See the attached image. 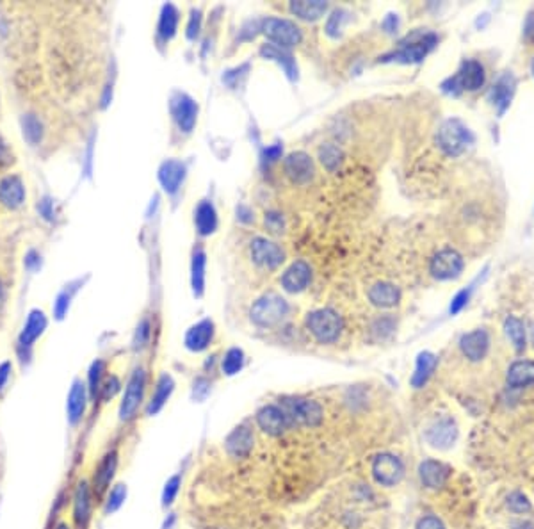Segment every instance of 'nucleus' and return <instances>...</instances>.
I'll list each match as a JSON object with an SVG mask.
<instances>
[{"label": "nucleus", "mask_w": 534, "mask_h": 529, "mask_svg": "<svg viewBox=\"0 0 534 529\" xmlns=\"http://www.w3.org/2000/svg\"><path fill=\"white\" fill-rule=\"evenodd\" d=\"M4 299H6V287H4V282L0 278V305L4 303Z\"/></svg>", "instance_id": "nucleus-58"}, {"label": "nucleus", "mask_w": 534, "mask_h": 529, "mask_svg": "<svg viewBox=\"0 0 534 529\" xmlns=\"http://www.w3.org/2000/svg\"><path fill=\"white\" fill-rule=\"evenodd\" d=\"M145 391H146V373L143 367L132 373V376L128 378V384L125 387L123 399H121L120 405V419L123 423L132 421L138 416L139 409L143 405V399H145Z\"/></svg>", "instance_id": "nucleus-8"}, {"label": "nucleus", "mask_w": 534, "mask_h": 529, "mask_svg": "<svg viewBox=\"0 0 534 529\" xmlns=\"http://www.w3.org/2000/svg\"><path fill=\"white\" fill-rule=\"evenodd\" d=\"M371 473L381 487H396L404 478V463L392 453H381L372 460Z\"/></svg>", "instance_id": "nucleus-9"}, {"label": "nucleus", "mask_w": 534, "mask_h": 529, "mask_svg": "<svg viewBox=\"0 0 534 529\" xmlns=\"http://www.w3.org/2000/svg\"><path fill=\"white\" fill-rule=\"evenodd\" d=\"M319 159H321L322 166H324L326 170L337 171L340 168V164H342L344 153L339 146L328 143V145H322L321 148H319Z\"/></svg>", "instance_id": "nucleus-38"}, {"label": "nucleus", "mask_w": 534, "mask_h": 529, "mask_svg": "<svg viewBox=\"0 0 534 529\" xmlns=\"http://www.w3.org/2000/svg\"><path fill=\"white\" fill-rule=\"evenodd\" d=\"M531 339H533V344H534V323H531Z\"/></svg>", "instance_id": "nucleus-60"}, {"label": "nucleus", "mask_w": 534, "mask_h": 529, "mask_svg": "<svg viewBox=\"0 0 534 529\" xmlns=\"http://www.w3.org/2000/svg\"><path fill=\"white\" fill-rule=\"evenodd\" d=\"M175 391V381L170 374H160V378L157 380L155 391H153L152 398H150L148 406H146V414L148 416H155L160 410L164 409V405L168 403V399L171 398Z\"/></svg>", "instance_id": "nucleus-31"}, {"label": "nucleus", "mask_w": 534, "mask_h": 529, "mask_svg": "<svg viewBox=\"0 0 534 529\" xmlns=\"http://www.w3.org/2000/svg\"><path fill=\"white\" fill-rule=\"evenodd\" d=\"M195 223L196 230L200 235H210L216 232L217 228V212L214 209V205L207 200L198 203L195 210Z\"/></svg>", "instance_id": "nucleus-34"}, {"label": "nucleus", "mask_w": 534, "mask_h": 529, "mask_svg": "<svg viewBox=\"0 0 534 529\" xmlns=\"http://www.w3.org/2000/svg\"><path fill=\"white\" fill-rule=\"evenodd\" d=\"M515 91H517V77L511 71L499 77V81L492 86V89H490V100L496 106L499 116H503L510 109Z\"/></svg>", "instance_id": "nucleus-17"}, {"label": "nucleus", "mask_w": 534, "mask_h": 529, "mask_svg": "<svg viewBox=\"0 0 534 529\" xmlns=\"http://www.w3.org/2000/svg\"><path fill=\"white\" fill-rule=\"evenodd\" d=\"M326 11H328V2H324V0H294V2H290V13L307 21L319 20Z\"/></svg>", "instance_id": "nucleus-33"}, {"label": "nucleus", "mask_w": 534, "mask_h": 529, "mask_svg": "<svg viewBox=\"0 0 534 529\" xmlns=\"http://www.w3.org/2000/svg\"><path fill=\"white\" fill-rule=\"evenodd\" d=\"M93 503L95 494L89 485V481H78L73 492V524L77 529H88L93 519Z\"/></svg>", "instance_id": "nucleus-11"}, {"label": "nucleus", "mask_w": 534, "mask_h": 529, "mask_svg": "<svg viewBox=\"0 0 534 529\" xmlns=\"http://www.w3.org/2000/svg\"><path fill=\"white\" fill-rule=\"evenodd\" d=\"M506 505L513 513H528L533 510L531 501H529L528 495L522 494V492H513V494L508 495Z\"/></svg>", "instance_id": "nucleus-43"}, {"label": "nucleus", "mask_w": 534, "mask_h": 529, "mask_svg": "<svg viewBox=\"0 0 534 529\" xmlns=\"http://www.w3.org/2000/svg\"><path fill=\"white\" fill-rule=\"evenodd\" d=\"M282 153H283V146L279 145V143H274V145L267 146L266 150H264L262 153V159L266 160V163H276L278 159H282Z\"/></svg>", "instance_id": "nucleus-50"}, {"label": "nucleus", "mask_w": 534, "mask_h": 529, "mask_svg": "<svg viewBox=\"0 0 534 529\" xmlns=\"http://www.w3.org/2000/svg\"><path fill=\"white\" fill-rule=\"evenodd\" d=\"M451 467L446 466L443 462H438V460H424V462L419 466V478H421V483L424 485L426 488H431V491H436V488H442L443 485L447 483L451 476Z\"/></svg>", "instance_id": "nucleus-20"}, {"label": "nucleus", "mask_w": 534, "mask_h": 529, "mask_svg": "<svg viewBox=\"0 0 534 529\" xmlns=\"http://www.w3.org/2000/svg\"><path fill=\"white\" fill-rule=\"evenodd\" d=\"M260 31L271 41V45L279 46V48H290V46L299 45L303 39V32L294 21L285 20V18L269 16L262 21Z\"/></svg>", "instance_id": "nucleus-7"}, {"label": "nucleus", "mask_w": 534, "mask_h": 529, "mask_svg": "<svg viewBox=\"0 0 534 529\" xmlns=\"http://www.w3.org/2000/svg\"><path fill=\"white\" fill-rule=\"evenodd\" d=\"M307 330L312 337L321 344H333L340 339L344 332V319L339 312L333 309H317L308 312Z\"/></svg>", "instance_id": "nucleus-3"}, {"label": "nucleus", "mask_w": 534, "mask_h": 529, "mask_svg": "<svg viewBox=\"0 0 534 529\" xmlns=\"http://www.w3.org/2000/svg\"><path fill=\"white\" fill-rule=\"evenodd\" d=\"M237 214H239V216H237L239 220H241V221H246V223H250V221L253 220V217L250 216V210L246 209V207H241V209L237 210Z\"/></svg>", "instance_id": "nucleus-56"}, {"label": "nucleus", "mask_w": 534, "mask_h": 529, "mask_svg": "<svg viewBox=\"0 0 534 529\" xmlns=\"http://www.w3.org/2000/svg\"><path fill=\"white\" fill-rule=\"evenodd\" d=\"M46 317L41 310H32L27 317L24 330L20 334V349H31V346L38 341L39 335L45 332Z\"/></svg>", "instance_id": "nucleus-30"}, {"label": "nucleus", "mask_w": 534, "mask_h": 529, "mask_svg": "<svg viewBox=\"0 0 534 529\" xmlns=\"http://www.w3.org/2000/svg\"><path fill=\"white\" fill-rule=\"evenodd\" d=\"M436 366H438V359L436 355H433L431 351H422L419 353L417 362H415V371L411 374V387L422 389L429 381V378L435 373Z\"/></svg>", "instance_id": "nucleus-29"}, {"label": "nucleus", "mask_w": 534, "mask_h": 529, "mask_svg": "<svg viewBox=\"0 0 534 529\" xmlns=\"http://www.w3.org/2000/svg\"><path fill=\"white\" fill-rule=\"evenodd\" d=\"M260 56H262L264 59H271L274 61V63H278L290 81H294V78L297 77L296 61H294V57L290 56L285 48H279V46L266 43V45H262V48H260Z\"/></svg>", "instance_id": "nucleus-32"}, {"label": "nucleus", "mask_w": 534, "mask_h": 529, "mask_svg": "<svg viewBox=\"0 0 534 529\" xmlns=\"http://www.w3.org/2000/svg\"><path fill=\"white\" fill-rule=\"evenodd\" d=\"M415 529H447V528H446V524L438 519V517L426 515L419 520Z\"/></svg>", "instance_id": "nucleus-49"}, {"label": "nucleus", "mask_w": 534, "mask_h": 529, "mask_svg": "<svg viewBox=\"0 0 534 529\" xmlns=\"http://www.w3.org/2000/svg\"><path fill=\"white\" fill-rule=\"evenodd\" d=\"M184 178H185V164L180 163V160L170 159V160H166L163 166H160L159 180L168 195H175V192L180 189Z\"/></svg>", "instance_id": "nucleus-26"}, {"label": "nucleus", "mask_w": 534, "mask_h": 529, "mask_svg": "<svg viewBox=\"0 0 534 529\" xmlns=\"http://www.w3.org/2000/svg\"><path fill=\"white\" fill-rule=\"evenodd\" d=\"M524 39L529 45H534V11H529L524 24Z\"/></svg>", "instance_id": "nucleus-53"}, {"label": "nucleus", "mask_w": 534, "mask_h": 529, "mask_svg": "<svg viewBox=\"0 0 534 529\" xmlns=\"http://www.w3.org/2000/svg\"><path fill=\"white\" fill-rule=\"evenodd\" d=\"M458 438V428L454 424V421L447 419H436L435 423L429 424V428L426 430V441L429 442V446L435 449H449L451 446H454Z\"/></svg>", "instance_id": "nucleus-16"}, {"label": "nucleus", "mask_w": 534, "mask_h": 529, "mask_svg": "<svg viewBox=\"0 0 534 529\" xmlns=\"http://www.w3.org/2000/svg\"><path fill=\"white\" fill-rule=\"evenodd\" d=\"M504 332H506L508 339L511 341L513 348L517 349L518 353L524 351L525 341H528V328H525V324L522 323L518 317L510 316L504 321Z\"/></svg>", "instance_id": "nucleus-37"}, {"label": "nucleus", "mask_w": 534, "mask_h": 529, "mask_svg": "<svg viewBox=\"0 0 534 529\" xmlns=\"http://www.w3.org/2000/svg\"><path fill=\"white\" fill-rule=\"evenodd\" d=\"M171 113H173L175 121L182 132H191L195 128L196 118H198V106L191 96L185 93H177L171 98Z\"/></svg>", "instance_id": "nucleus-15"}, {"label": "nucleus", "mask_w": 534, "mask_h": 529, "mask_svg": "<svg viewBox=\"0 0 534 529\" xmlns=\"http://www.w3.org/2000/svg\"><path fill=\"white\" fill-rule=\"evenodd\" d=\"M289 303L276 292H267L260 296L250 309V317L260 328H272L282 323L289 316Z\"/></svg>", "instance_id": "nucleus-5"}, {"label": "nucleus", "mask_w": 534, "mask_h": 529, "mask_svg": "<svg viewBox=\"0 0 534 529\" xmlns=\"http://www.w3.org/2000/svg\"><path fill=\"white\" fill-rule=\"evenodd\" d=\"M121 384L120 380H118V376H109L107 378L106 381H103L102 385V391H100V396H102L103 401H109V399H113L114 396H116V392L120 391Z\"/></svg>", "instance_id": "nucleus-47"}, {"label": "nucleus", "mask_w": 534, "mask_h": 529, "mask_svg": "<svg viewBox=\"0 0 534 529\" xmlns=\"http://www.w3.org/2000/svg\"><path fill=\"white\" fill-rule=\"evenodd\" d=\"M282 410L285 412L287 421H289L290 428L294 426H307V428H317L324 419V412L322 406L314 399L307 398H290L283 399Z\"/></svg>", "instance_id": "nucleus-6"}, {"label": "nucleus", "mask_w": 534, "mask_h": 529, "mask_svg": "<svg viewBox=\"0 0 534 529\" xmlns=\"http://www.w3.org/2000/svg\"><path fill=\"white\" fill-rule=\"evenodd\" d=\"M24 128H25L24 134H25V138L29 139V141L34 143L36 139L39 138V123L34 120V118H27V120H25Z\"/></svg>", "instance_id": "nucleus-51"}, {"label": "nucleus", "mask_w": 534, "mask_h": 529, "mask_svg": "<svg viewBox=\"0 0 534 529\" xmlns=\"http://www.w3.org/2000/svg\"><path fill=\"white\" fill-rule=\"evenodd\" d=\"M513 529H534L533 523H518L517 526H513Z\"/></svg>", "instance_id": "nucleus-57"}, {"label": "nucleus", "mask_w": 534, "mask_h": 529, "mask_svg": "<svg viewBox=\"0 0 534 529\" xmlns=\"http://www.w3.org/2000/svg\"><path fill=\"white\" fill-rule=\"evenodd\" d=\"M486 73L485 66L476 59H465L461 63L460 70L453 77L446 78L442 82V91L447 95L458 96L463 91H478L485 86Z\"/></svg>", "instance_id": "nucleus-4"}, {"label": "nucleus", "mask_w": 534, "mask_h": 529, "mask_svg": "<svg viewBox=\"0 0 534 529\" xmlns=\"http://www.w3.org/2000/svg\"><path fill=\"white\" fill-rule=\"evenodd\" d=\"M397 27H399V20H397L396 14H389V16L383 20V29H385L386 32H390V34L397 32Z\"/></svg>", "instance_id": "nucleus-55"}, {"label": "nucleus", "mask_w": 534, "mask_h": 529, "mask_svg": "<svg viewBox=\"0 0 534 529\" xmlns=\"http://www.w3.org/2000/svg\"><path fill=\"white\" fill-rule=\"evenodd\" d=\"M148 341H150V321L148 319H143L141 323H139L138 330H135L134 348L135 349H143L146 344H148Z\"/></svg>", "instance_id": "nucleus-45"}, {"label": "nucleus", "mask_w": 534, "mask_h": 529, "mask_svg": "<svg viewBox=\"0 0 534 529\" xmlns=\"http://www.w3.org/2000/svg\"><path fill=\"white\" fill-rule=\"evenodd\" d=\"M531 70H533V75H534V59H533V64H531Z\"/></svg>", "instance_id": "nucleus-62"}, {"label": "nucleus", "mask_w": 534, "mask_h": 529, "mask_svg": "<svg viewBox=\"0 0 534 529\" xmlns=\"http://www.w3.org/2000/svg\"><path fill=\"white\" fill-rule=\"evenodd\" d=\"M460 349L471 362H481L490 349V335L488 332L478 328L474 332H468L460 339Z\"/></svg>", "instance_id": "nucleus-19"}, {"label": "nucleus", "mask_w": 534, "mask_h": 529, "mask_svg": "<svg viewBox=\"0 0 534 529\" xmlns=\"http://www.w3.org/2000/svg\"><path fill=\"white\" fill-rule=\"evenodd\" d=\"M2 153H4V145H2V141H0V157H2Z\"/></svg>", "instance_id": "nucleus-61"}, {"label": "nucleus", "mask_w": 534, "mask_h": 529, "mask_svg": "<svg viewBox=\"0 0 534 529\" xmlns=\"http://www.w3.org/2000/svg\"><path fill=\"white\" fill-rule=\"evenodd\" d=\"M125 499H127V487H125L123 483L114 485V487L111 488L109 492H107L106 505H103V512H106L107 515L118 512V510L123 506Z\"/></svg>", "instance_id": "nucleus-40"}, {"label": "nucleus", "mask_w": 534, "mask_h": 529, "mask_svg": "<svg viewBox=\"0 0 534 529\" xmlns=\"http://www.w3.org/2000/svg\"><path fill=\"white\" fill-rule=\"evenodd\" d=\"M312 280V269L304 260L290 264L282 274V287L287 292H301L308 287Z\"/></svg>", "instance_id": "nucleus-21"}, {"label": "nucleus", "mask_w": 534, "mask_h": 529, "mask_svg": "<svg viewBox=\"0 0 534 529\" xmlns=\"http://www.w3.org/2000/svg\"><path fill=\"white\" fill-rule=\"evenodd\" d=\"M438 148L449 157H460L476 143V135L467 125L458 118H449L442 123L436 134Z\"/></svg>", "instance_id": "nucleus-2"}, {"label": "nucleus", "mask_w": 534, "mask_h": 529, "mask_svg": "<svg viewBox=\"0 0 534 529\" xmlns=\"http://www.w3.org/2000/svg\"><path fill=\"white\" fill-rule=\"evenodd\" d=\"M25 202V185L20 177L9 175L0 180V203L7 209H18Z\"/></svg>", "instance_id": "nucleus-25"}, {"label": "nucleus", "mask_w": 534, "mask_h": 529, "mask_svg": "<svg viewBox=\"0 0 534 529\" xmlns=\"http://www.w3.org/2000/svg\"><path fill=\"white\" fill-rule=\"evenodd\" d=\"M103 373H106V364H103L102 360L93 362L91 369H89V378H88V392L91 399H95L96 394H100V391H102Z\"/></svg>", "instance_id": "nucleus-41"}, {"label": "nucleus", "mask_w": 534, "mask_h": 529, "mask_svg": "<svg viewBox=\"0 0 534 529\" xmlns=\"http://www.w3.org/2000/svg\"><path fill=\"white\" fill-rule=\"evenodd\" d=\"M250 253L255 264L266 269H276L285 260V252L276 245L274 241H269L267 237H255L250 245Z\"/></svg>", "instance_id": "nucleus-12"}, {"label": "nucleus", "mask_w": 534, "mask_h": 529, "mask_svg": "<svg viewBox=\"0 0 534 529\" xmlns=\"http://www.w3.org/2000/svg\"><path fill=\"white\" fill-rule=\"evenodd\" d=\"M266 227L272 234H282L283 232V217L278 212H266Z\"/></svg>", "instance_id": "nucleus-48"}, {"label": "nucleus", "mask_w": 534, "mask_h": 529, "mask_svg": "<svg viewBox=\"0 0 534 529\" xmlns=\"http://www.w3.org/2000/svg\"><path fill=\"white\" fill-rule=\"evenodd\" d=\"M369 302L379 309H390L401 302V291L390 282H376L367 292Z\"/></svg>", "instance_id": "nucleus-27"}, {"label": "nucleus", "mask_w": 534, "mask_h": 529, "mask_svg": "<svg viewBox=\"0 0 534 529\" xmlns=\"http://www.w3.org/2000/svg\"><path fill=\"white\" fill-rule=\"evenodd\" d=\"M200 27H202V13H200V11H192L191 20H189L188 25V38H196V34L200 32Z\"/></svg>", "instance_id": "nucleus-52"}, {"label": "nucleus", "mask_w": 534, "mask_h": 529, "mask_svg": "<svg viewBox=\"0 0 534 529\" xmlns=\"http://www.w3.org/2000/svg\"><path fill=\"white\" fill-rule=\"evenodd\" d=\"M245 367V351L239 348H230L225 353L223 360H221V369L227 376H234L239 371Z\"/></svg>", "instance_id": "nucleus-39"}, {"label": "nucleus", "mask_w": 534, "mask_h": 529, "mask_svg": "<svg viewBox=\"0 0 534 529\" xmlns=\"http://www.w3.org/2000/svg\"><path fill=\"white\" fill-rule=\"evenodd\" d=\"M436 43L438 36L435 32H414L404 41H401V46L396 52L383 56L381 63L417 64L435 48Z\"/></svg>", "instance_id": "nucleus-1"}, {"label": "nucleus", "mask_w": 534, "mask_h": 529, "mask_svg": "<svg viewBox=\"0 0 534 529\" xmlns=\"http://www.w3.org/2000/svg\"><path fill=\"white\" fill-rule=\"evenodd\" d=\"M53 529H71L70 526H68V524L66 523H59V524H57V526L56 528H53Z\"/></svg>", "instance_id": "nucleus-59"}, {"label": "nucleus", "mask_w": 534, "mask_h": 529, "mask_svg": "<svg viewBox=\"0 0 534 529\" xmlns=\"http://www.w3.org/2000/svg\"><path fill=\"white\" fill-rule=\"evenodd\" d=\"M346 14H347L346 11H342V9H337L329 14L328 21H326V32H328V36L337 38V36L340 34L344 21H346V18H347Z\"/></svg>", "instance_id": "nucleus-44"}, {"label": "nucleus", "mask_w": 534, "mask_h": 529, "mask_svg": "<svg viewBox=\"0 0 534 529\" xmlns=\"http://www.w3.org/2000/svg\"><path fill=\"white\" fill-rule=\"evenodd\" d=\"M214 339V323L210 319H202L192 324L185 334V348L192 353L205 351Z\"/></svg>", "instance_id": "nucleus-23"}, {"label": "nucleus", "mask_w": 534, "mask_h": 529, "mask_svg": "<svg viewBox=\"0 0 534 529\" xmlns=\"http://www.w3.org/2000/svg\"><path fill=\"white\" fill-rule=\"evenodd\" d=\"M178 9L171 4L163 7V13H160L159 18V27H157V32H159V38L164 39V41H170L175 34H177L178 29Z\"/></svg>", "instance_id": "nucleus-36"}, {"label": "nucleus", "mask_w": 534, "mask_h": 529, "mask_svg": "<svg viewBox=\"0 0 534 529\" xmlns=\"http://www.w3.org/2000/svg\"><path fill=\"white\" fill-rule=\"evenodd\" d=\"M86 406H88V385L81 380H75L70 389L66 403L68 423H70L71 426H77V424L84 419Z\"/></svg>", "instance_id": "nucleus-22"}, {"label": "nucleus", "mask_w": 534, "mask_h": 529, "mask_svg": "<svg viewBox=\"0 0 534 529\" xmlns=\"http://www.w3.org/2000/svg\"><path fill=\"white\" fill-rule=\"evenodd\" d=\"M253 444H255V437H253V431L250 430L246 424L242 426H237L225 441V446H227V451L230 453L232 456L235 458H245L252 453Z\"/></svg>", "instance_id": "nucleus-24"}, {"label": "nucleus", "mask_w": 534, "mask_h": 529, "mask_svg": "<svg viewBox=\"0 0 534 529\" xmlns=\"http://www.w3.org/2000/svg\"><path fill=\"white\" fill-rule=\"evenodd\" d=\"M511 389H525L534 385V362L533 360H517L510 366L506 376Z\"/></svg>", "instance_id": "nucleus-28"}, {"label": "nucleus", "mask_w": 534, "mask_h": 529, "mask_svg": "<svg viewBox=\"0 0 534 529\" xmlns=\"http://www.w3.org/2000/svg\"><path fill=\"white\" fill-rule=\"evenodd\" d=\"M257 424L269 437H282L290 428L285 412L279 405H266L257 412Z\"/></svg>", "instance_id": "nucleus-13"}, {"label": "nucleus", "mask_w": 534, "mask_h": 529, "mask_svg": "<svg viewBox=\"0 0 534 529\" xmlns=\"http://www.w3.org/2000/svg\"><path fill=\"white\" fill-rule=\"evenodd\" d=\"M283 170L294 184H308L315 175L314 160L304 152H294L287 155Z\"/></svg>", "instance_id": "nucleus-14"}, {"label": "nucleus", "mask_w": 534, "mask_h": 529, "mask_svg": "<svg viewBox=\"0 0 534 529\" xmlns=\"http://www.w3.org/2000/svg\"><path fill=\"white\" fill-rule=\"evenodd\" d=\"M471 292H472V285L468 289H463V291H460L456 296H454L449 307V312L453 314V316H456V314H460L461 310L465 309V305H467L468 299H471Z\"/></svg>", "instance_id": "nucleus-46"}, {"label": "nucleus", "mask_w": 534, "mask_h": 529, "mask_svg": "<svg viewBox=\"0 0 534 529\" xmlns=\"http://www.w3.org/2000/svg\"><path fill=\"white\" fill-rule=\"evenodd\" d=\"M205 266H207V255L202 248L196 250L192 253V264H191V285L192 292L196 296L203 294L205 289Z\"/></svg>", "instance_id": "nucleus-35"}, {"label": "nucleus", "mask_w": 534, "mask_h": 529, "mask_svg": "<svg viewBox=\"0 0 534 529\" xmlns=\"http://www.w3.org/2000/svg\"><path fill=\"white\" fill-rule=\"evenodd\" d=\"M118 471V453L116 451H109L100 463L96 466L95 469V476H93V494L95 498H100V495L106 494L109 491L111 483H113L114 476H116Z\"/></svg>", "instance_id": "nucleus-18"}, {"label": "nucleus", "mask_w": 534, "mask_h": 529, "mask_svg": "<svg viewBox=\"0 0 534 529\" xmlns=\"http://www.w3.org/2000/svg\"><path fill=\"white\" fill-rule=\"evenodd\" d=\"M11 371H13L11 362L0 364V394H2L4 389L7 387V381H9V378H11Z\"/></svg>", "instance_id": "nucleus-54"}, {"label": "nucleus", "mask_w": 534, "mask_h": 529, "mask_svg": "<svg viewBox=\"0 0 534 529\" xmlns=\"http://www.w3.org/2000/svg\"><path fill=\"white\" fill-rule=\"evenodd\" d=\"M182 487V476L180 474H173L170 480L166 481L163 488V506L164 508H170L175 501H177L178 494H180Z\"/></svg>", "instance_id": "nucleus-42"}, {"label": "nucleus", "mask_w": 534, "mask_h": 529, "mask_svg": "<svg viewBox=\"0 0 534 529\" xmlns=\"http://www.w3.org/2000/svg\"><path fill=\"white\" fill-rule=\"evenodd\" d=\"M465 267V260L460 252L453 248H443L438 253H435L429 262V271H431L433 278L436 280H454L461 274Z\"/></svg>", "instance_id": "nucleus-10"}]
</instances>
